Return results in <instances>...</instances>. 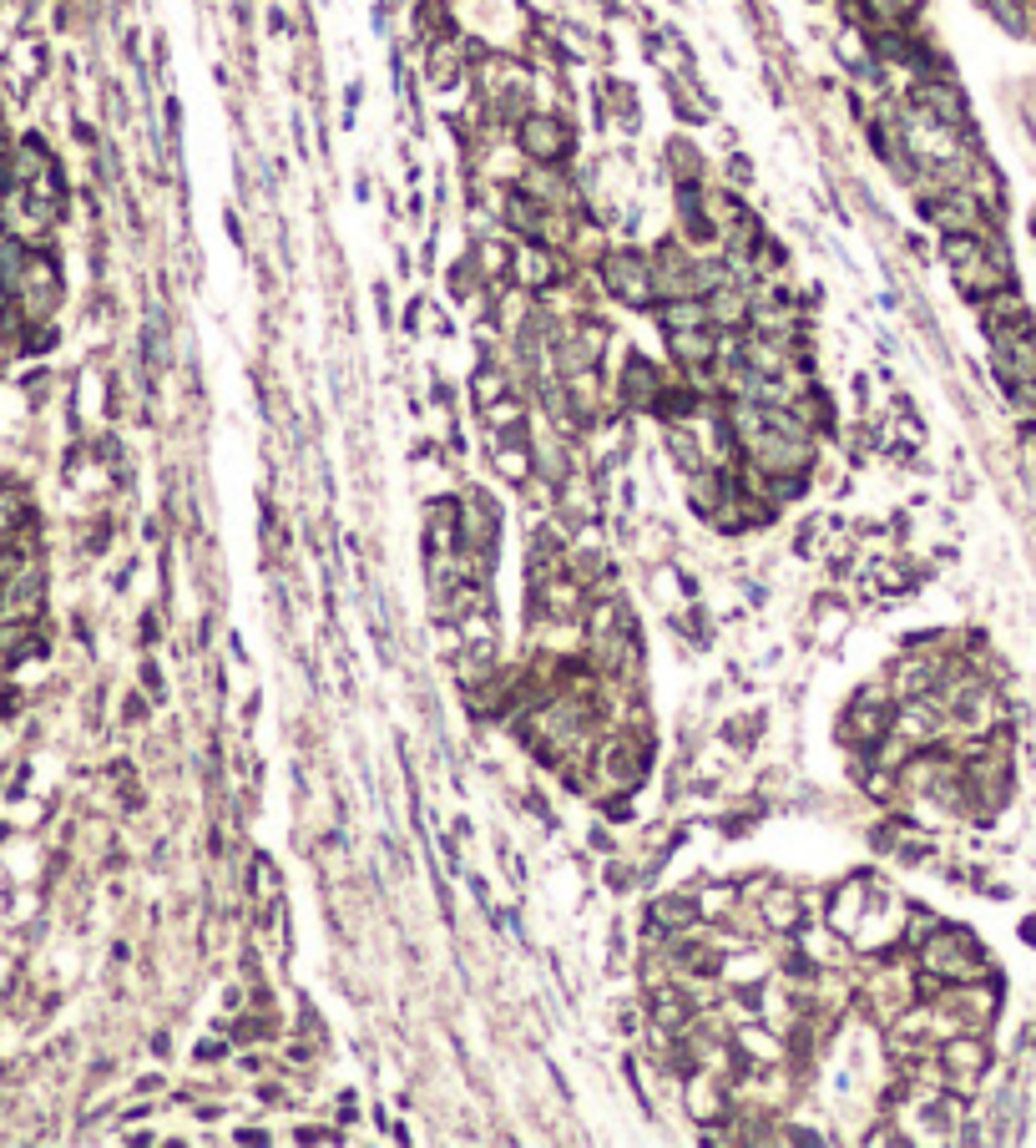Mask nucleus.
Returning a JSON list of instances; mask_svg holds the SVG:
<instances>
[{
    "label": "nucleus",
    "instance_id": "1",
    "mask_svg": "<svg viewBox=\"0 0 1036 1148\" xmlns=\"http://www.w3.org/2000/svg\"><path fill=\"white\" fill-rule=\"evenodd\" d=\"M920 961H926V972L940 977V982H971L986 972V956L981 947L965 931H931L926 936V947H920Z\"/></svg>",
    "mask_w": 1036,
    "mask_h": 1148
},
{
    "label": "nucleus",
    "instance_id": "2",
    "mask_svg": "<svg viewBox=\"0 0 1036 1148\" xmlns=\"http://www.w3.org/2000/svg\"><path fill=\"white\" fill-rule=\"evenodd\" d=\"M602 284L612 288L622 304H652L658 294V279H652V263L633 249H612L602 258Z\"/></svg>",
    "mask_w": 1036,
    "mask_h": 1148
},
{
    "label": "nucleus",
    "instance_id": "3",
    "mask_svg": "<svg viewBox=\"0 0 1036 1148\" xmlns=\"http://www.w3.org/2000/svg\"><path fill=\"white\" fill-rule=\"evenodd\" d=\"M920 218L940 233H981V202L971 188H945L935 197H920Z\"/></svg>",
    "mask_w": 1036,
    "mask_h": 1148
},
{
    "label": "nucleus",
    "instance_id": "4",
    "mask_svg": "<svg viewBox=\"0 0 1036 1148\" xmlns=\"http://www.w3.org/2000/svg\"><path fill=\"white\" fill-rule=\"evenodd\" d=\"M516 142H521L526 157H536V163H556L561 152H567V132H561L556 117H521V127H516Z\"/></svg>",
    "mask_w": 1036,
    "mask_h": 1148
},
{
    "label": "nucleus",
    "instance_id": "5",
    "mask_svg": "<svg viewBox=\"0 0 1036 1148\" xmlns=\"http://www.w3.org/2000/svg\"><path fill=\"white\" fill-rule=\"evenodd\" d=\"M915 106L926 111L931 122H940V127H965V97L956 92L951 81H920L915 86Z\"/></svg>",
    "mask_w": 1036,
    "mask_h": 1148
},
{
    "label": "nucleus",
    "instance_id": "6",
    "mask_svg": "<svg viewBox=\"0 0 1036 1148\" xmlns=\"http://www.w3.org/2000/svg\"><path fill=\"white\" fill-rule=\"evenodd\" d=\"M511 274L521 279L526 288H547L556 279V258L542 249V243H516V249H511Z\"/></svg>",
    "mask_w": 1036,
    "mask_h": 1148
},
{
    "label": "nucleus",
    "instance_id": "7",
    "mask_svg": "<svg viewBox=\"0 0 1036 1148\" xmlns=\"http://www.w3.org/2000/svg\"><path fill=\"white\" fill-rule=\"evenodd\" d=\"M667 349H672V359H678V365H708V359L718 354L708 324H697V329H667Z\"/></svg>",
    "mask_w": 1036,
    "mask_h": 1148
},
{
    "label": "nucleus",
    "instance_id": "8",
    "mask_svg": "<svg viewBox=\"0 0 1036 1148\" xmlns=\"http://www.w3.org/2000/svg\"><path fill=\"white\" fill-rule=\"evenodd\" d=\"M865 900H870V886H865V881H849V886L835 895V906H829V931L854 936V926H860V916H865Z\"/></svg>",
    "mask_w": 1036,
    "mask_h": 1148
},
{
    "label": "nucleus",
    "instance_id": "9",
    "mask_svg": "<svg viewBox=\"0 0 1036 1148\" xmlns=\"http://www.w3.org/2000/svg\"><path fill=\"white\" fill-rule=\"evenodd\" d=\"M945 1068H951V1083H956V1088H971L976 1077H981V1068H986V1047L956 1038L951 1047H945Z\"/></svg>",
    "mask_w": 1036,
    "mask_h": 1148
},
{
    "label": "nucleus",
    "instance_id": "10",
    "mask_svg": "<svg viewBox=\"0 0 1036 1148\" xmlns=\"http://www.w3.org/2000/svg\"><path fill=\"white\" fill-rule=\"evenodd\" d=\"M708 319H713V324H724V329H738L743 319H749V299H743L733 284L713 288V294H708Z\"/></svg>",
    "mask_w": 1036,
    "mask_h": 1148
},
{
    "label": "nucleus",
    "instance_id": "11",
    "mask_svg": "<svg viewBox=\"0 0 1036 1148\" xmlns=\"http://www.w3.org/2000/svg\"><path fill=\"white\" fill-rule=\"evenodd\" d=\"M688 1113L697 1123H713L718 1113H724V1093L713 1088V1077H693V1083H688Z\"/></svg>",
    "mask_w": 1036,
    "mask_h": 1148
},
{
    "label": "nucleus",
    "instance_id": "12",
    "mask_svg": "<svg viewBox=\"0 0 1036 1148\" xmlns=\"http://www.w3.org/2000/svg\"><path fill=\"white\" fill-rule=\"evenodd\" d=\"M465 72V61H460V41H440V46L430 51V81L435 86H456Z\"/></svg>",
    "mask_w": 1036,
    "mask_h": 1148
},
{
    "label": "nucleus",
    "instance_id": "13",
    "mask_svg": "<svg viewBox=\"0 0 1036 1148\" xmlns=\"http://www.w3.org/2000/svg\"><path fill=\"white\" fill-rule=\"evenodd\" d=\"M763 916H769V926H779V931L799 926V895L794 891H763Z\"/></svg>",
    "mask_w": 1036,
    "mask_h": 1148
},
{
    "label": "nucleus",
    "instance_id": "14",
    "mask_svg": "<svg viewBox=\"0 0 1036 1148\" xmlns=\"http://www.w3.org/2000/svg\"><path fill=\"white\" fill-rule=\"evenodd\" d=\"M697 324H713V319H708V304H697V299H672V304H663V329H697Z\"/></svg>",
    "mask_w": 1036,
    "mask_h": 1148
},
{
    "label": "nucleus",
    "instance_id": "15",
    "mask_svg": "<svg viewBox=\"0 0 1036 1148\" xmlns=\"http://www.w3.org/2000/svg\"><path fill=\"white\" fill-rule=\"evenodd\" d=\"M900 734H910V739H935V734H940V709L915 699V704L905 709V724H900Z\"/></svg>",
    "mask_w": 1036,
    "mask_h": 1148
},
{
    "label": "nucleus",
    "instance_id": "16",
    "mask_svg": "<svg viewBox=\"0 0 1036 1148\" xmlns=\"http://www.w3.org/2000/svg\"><path fill=\"white\" fill-rule=\"evenodd\" d=\"M627 395L642 400V405H652V400L663 395V390H658V370H652L647 359H633V365H627Z\"/></svg>",
    "mask_w": 1036,
    "mask_h": 1148
},
{
    "label": "nucleus",
    "instance_id": "17",
    "mask_svg": "<svg viewBox=\"0 0 1036 1148\" xmlns=\"http://www.w3.org/2000/svg\"><path fill=\"white\" fill-rule=\"evenodd\" d=\"M495 470H501L506 481H526V476H531V456L521 450V440L495 445Z\"/></svg>",
    "mask_w": 1036,
    "mask_h": 1148
},
{
    "label": "nucleus",
    "instance_id": "18",
    "mask_svg": "<svg viewBox=\"0 0 1036 1148\" xmlns=\"http://www.w3.org/2000/svg\"><path fill=\"white\" fill-rule=\"evenodd\" d=\"M652 921H658L663 931H683L688 921H693V900H683V895H667V900H658V906H652Z\"/></svg>",
    "mask_w": 1036,
    "mask_h": 1148
},
{
    "label": "nucleus",
    "instance_id": "19",
    "mask_svg": "<svg viewBox=\"0 0 1036 1148\" xmlns=\"http://www.w3.org/2000/svg\"><path fill=\"white\" fill-rule=\"evenodd\" d=\"M470 390H476V405L486 410V405H495V400L506 395V375L486 365V370H476V379H470Z\"/></svg>",
    "mask_w": 1036,
    "mask_h": 1148
},
{
    "label": "nucleus",
    "instance_id": "20",
    "mask_svg": "<svg viewBox=\"0 0 1036 1148\" xmlns=\"http://www.w3.org/2000/svg\"><path fill=\"white\" fill-rule=\"evenodd\" d=\"M652 1017H658V1027L678 1032V1027L688 1022V1002H678L672 992H663V997H658V1007H652Z\"/></svg>",
    "mask_w": 1036,
    "mask_h": 1148
},
{
    "label": "nucleus",
    "instance_id": "21",
    "mask_svg": "<svg viewBox=\"0 0 1036 1148\" xmlns=\"http://www.w3.org/2000/svg\"><path fill=\"white\" fill-rule=\"evenodd\" d=\"M738 1042H743V1052H754V1057H779L774 1038H769V1032H758V1027H743Z\"/></svg>",
    "mask_w": 1036,
    "mask_h": 1148
},
{
    "label": "nucleus",
    "instance_id": "22",
    "mask_svg": "<svg viewBox=\"0 0 1036 1148\" xmlns=\"http://www.w3.org/2000/svg\"><path fill=\"white\" fill-rule=\"evenodd\" d=\"M724 977H728L733 986H743V982H758L763 966H758V956H738L733 966H724Z\"/></svg>",
    "mask_w": 1036,
    "mask_h": 1148
},
{
    "label": "nucleus",
    "instance_id": "23",
    "mask_svg": "<svg viewBox=\"0 0 1036 1148\" xmlns=\"http://www.w3.org/2000/svg\"><path fill=\"white\" fill-rule=\"evenodd\" d=\"M672 167H678V177H688V183H697V152L688 142H672Z\"/></svg>",
    "mask_w": 1036,
    "mask_h": 1148
},
{
    "label": "nucleus",
    "instance_id": "24",
    "mask_svg": "<svg viewBox=\"0 0 1036 1148\" xmlns=\"http://www.w3.org/2000/svg\"><path fill=\"white\" fill-rule=\"evenodd\" d=\"M15 522H20V497L15 491H0V536H6Z\"/></svg>",
    "mask_w": 1036,
    "mask_h": 1148
}]
</instances>
